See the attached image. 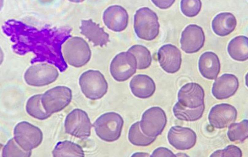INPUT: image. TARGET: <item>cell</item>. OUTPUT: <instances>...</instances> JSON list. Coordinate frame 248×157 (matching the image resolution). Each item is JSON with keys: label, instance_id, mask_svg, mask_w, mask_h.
Wrapping results in <instances>:
<instances>
[{"label": "cell", "instance_id": "484cf974", "mask_svg": "<svg viewBox=\"0 0 248 157\" xmlns=\"http://www.w3.org/2000/svg\"><path fill=\"white\" fill-rule=\"evenodd\" d=\"M128 139L134 145L145 146L151 144L156 138L149 137L143 134L140 129L139 122L137 121L133 124L130 127Z\"/></svg>", "mask_w": 248, "mask_h": 157}, {"label": "cell", "instance_id": "9a60e30c", "mask_svg": "<svg viewBox=\"0 0 248 157\" xmlns=\"http://www.w3.org/2000/svg\"><path fill=\"white\" fill-rule=\"evenodd\" d=\"M157 55L160 66L167 73H174L180 69L181 53L176 46L170 44H165L159 49Z\"/></svg>", "mask_w": 248, "mask_h": 157}, {"label": "cell", "instance_id": "9c48e42d", "mask_svg": "<svg viewBox=\"0 0 248 157\" xmlns=\"http://www.w3.org/2000/svg\"><path fill=\"white\" fill-rule=\"evenodd\" d=\"M64 127L66 133L81 139H85L90 136L92 124L85 111L76 109L67 116Z\"/></svg>", "mask_w": 248, "mask_h": 157}, {"label": "cell", "instance_id": "5bb4252c", "mask_svg": "<svg viewBox=\"0 0 248 157\" xmlns=\"http://www.w3.org/2000/svg\"><path fill=\"white\" fill-rule=\"evenodd\" d=\"M167 139L169 143L175 148L184 150L190 149L194 146L196 136L189 128L175 126L170 129Z\"/></svg>", "mask_w": 248, "mask_h": 157}, {"label": "cell", "instance_id": "d4e9b609", "mask_svg": "<svg viewBox=\"0 0 248 157\" xmlns=\"http://www.w3.org/2000/svg\"><path fill=\"white\" fill-rule=\"evenodd\" d=\"M128 52L133 54L137 62V68L142 70L146 69L151 65L152 58L151 52L143 45L136 44L131 47Z\"/></svg>", "mask_w": 248, "mask_h": 157}, {"label": "cell", "instance_id": "cb8c5ba5", "mask_svg": "<svg viewBox=\"0 0 248 157\" xmlns=\"http://www.w3.org/2000/svg\"><path fill=\"white\" fill-rule=\"evenodd\" d=\"M42 94L34 95L28 100L26 109L28 113L32 117L39 120L48 118L51 115L47 113L44 109L41 101Z\"/></svg>", "mask_w": 248, "mask_h": 157}, {"label": "cell", "instance_id": "5b68a950", "mask_svg": "<svg viewBox=\"0 0 248 157\" xmlns=\"http://www.w3.org/2000/svg\"><path fill=\"white\" fill-rule=\"evenodd\" d=\"M63 52L67 62L76 67L86 64L91 56V51L88 43L78 36L69 39L64 45Z\"/></svg>", "mask_w": 248, "mask_h": 157}, {"label": "cell", "instance_id": "4dcf8cb0", "mask_svg": "<svg viewBox=\"0 0 248 157\" xmlns=\"http://www.w3.org/2000/svg\"><path fill=\"white\" fill-rule=\"evenodd\" d=\"M151 157H177L170 149L165 147H160L154 151Z\"/></svg>", "mask_w": 248, "mask_h": 157}, {"label": "cell", "instance_id": "8992f818", "mask_svg": "<svg viewBox=\"0 0 248 157\" xmlns=\"http://www.w3.org/2000/svg\"><path fill=\"white\" fill-rule=\"evenodd\" d=\"M72 98L70 89L64 86H58L42 94L41 101L46 112L51 115L65 108L71 102Z\"/></svg>", "mask_w": 248, "mask_h": 157}, {"label": "cell", "instance_id": "1f68e13d", "mask_svg": "<svg viewBox=\"0 0 248 157\" xmlns=\"http://www.w3.org/2000/svg\"><path fill=\"white\" fill-rule=\"evenodd\" d=\"M153 3L157 6L162 9H166L169 8L174 3L175 0H152Z\"/></svg>", "mask_w": 248, "mask_h": 157}, {"label": "cell", "instance_id": "4316f807", "mask_svg": "<svg viewBox=\"0 0 248 157\" xmlns=\"http://www.w3.org/2000/svg\"><path fill=\"white\" fill-rule=\"evenodd\" d=\"M248 120L244 119L239 123H233L228 127L227 135L231 141H243L248 137Z\"/></svg>", "mask_w": 248, "mask_h": 157}, {"label": "cell", "instance_id": "7402d4cb", "mask_svg": "<svg viewBox=\"0 0 248 157\" xmlns=\"http://www.w3.org/2000/svg\"><path fill=\"white\" fill-rule=\"evenodd\" d=\"M247 37L243 35L237 36L231 40L227 46V51L233 59L243 61L248 59Z\"/></svg>", "mask_w": 248, "mask_h": 157}, {"label": "cell", "instance_id": "7a4b0ae2", "mask_svg": "<svg viewBox=\"0 0 248 157\" xmlns=\"http://www.w3.org/2000/svg\"><path fill=\"white\" fill-rule=\"evenodd\" d=\"M134 29L137 36L147 40L155 39L158 35L160 25L155 12L147 7L138 10L134 16Z\"/></svg>", "mask_w": 248, "mask_h": 157}, {"label": "cell", "instance_id": "f1b7e54d", "mask_svg": "<svg viewBox=\"0 0 248 157\" xmlns=\"http://www.w3.org/2000/svg\"><path fill=\"white\" fill-rule=\"evenodd\" d=\"M202 2L199 0H182L181 2L180 8L184 15L189 17L197 15L200 12Z\"/></svg>", "mask_w": 248, "mask_h": 157}, {"label": "cell", "instance_id": "83f0119b", "mask_svg": "<svg viewBox=\"0 0 248 157\" xmlns=\"http://www.w3.org/2000/svg\"><path fill=\"white\" fill-rule=\"evenodd\" d=\"M31 151L23 149L16 143L14 138L10 139L4 146L2 153V157H30Z\"/></svg>", "mask_w": 248, "mask_h": 157}, {"label": "cell", "instance_id": "d6a6232c", "mask_svg": "<svg viewBox=\"0 0 248 157\" xmlns=\"http://www.w3.org/2000/svg\"><path fill=\"white\" fill-rule=\"evenodd\" d=\"M131 157H151V156L148 153L137 152L133 154Z\"/></svg>", "mask_w": 248, "mask_h": 157}, {"label": "cell", "instance_id": "836d02e7", "mask_svg": "<svg viewBox=\"0 0 248 157\" xmlns=\"http://www.w3.org/2000/svg\"><path fill=\"white\" fill-rule=\"evenodd\" d=\"M177 157H189L187 155L182 153H178L176 155Z\"/></svg>", "mask_w": 248, "mask_h": 157}, {"label": "cell", "instance_id": "e0dca14e", "mask_svg": "<svg viewBox=\"0 0 248 157\" xmlns=\"http://www.w3.org/2000/svg\"><path fill=\"white\" fill-rule=\"evenodd\" d=\"M238 86V80L235 75L224 74L216 80L213 85L212 93L218 99H226L234 95Z\"/></svg>", "mask_w": 248, "mask_h": 157}, {"label": "cell", "instance_id": "ba28073f", "mask_svg": "<svg viewBox=\"0 0 248 157\" xmlns=\"http://www.w3.org/2000/svg\"><path fill=\"white\" fill-rule=\"evenodd\" d=\"M165 113L160 107H151L143 113L139 122L140 129L145 135L156 137L160 135L166 124Z\"/></svg>", "mask_w": 248, "mask_h": 157}, {"label": "cell", "instance_id": "3957f363", "mask_svg": "<svg viewBox=\"0 0 248 157\" xmlns=\"http://www.w3.org/2000/svg\"><path fill=\"white\" fill-rule=\"evenodd\" d=\"M124 120L118 113L108 112L101 115L93 124L97 136L107 142H113L120 136L124 124Z\"/></svg>", "mask_w": 248, "mask_h": 157}, {"label": "cell", "instance_id": "52a82bcc", "mask_svg": "<svg viewBox=\"0 0 248 157\" xmlns=\"http://www.w3.org/2000/svg\"><path fill=\"white\" fill-rule=\"evenodd\" d=\"M13 134L16 143L26 151L37 147L43 138V133L39 128L25 121L21 122L16 125Z\"/></svg>", "mask_w": 248, "mask_h": 157}, {"label": "cell", "instance_id": "8fae6325", "mask_svg": "<svg viewBox=\"0 0 248 157\" xmlns=\"http://www.w3.org/2000/svg\"><path fill=\"white\" fill-rule=\"evenodd\" d=\"M59 73L57 70L46 64H39L32 66L25 72L24 78L29 85L41 86L48 85L55 81Z\"/></svg>", "mask_w": 248, "mask_h": 157}, {"label": "cell", "instance_id": "6da1fadb", "mask_svg": "<svg viewBox=\"0 0 248 157\" xmlns=\"http://www.w3.org/2000/svg\"><path fill=\"white\" fill-rule=\"evenodd\" d=\"M178 101L173 107L175 116L178 119L193 121L200 119L205 109L204 92L199 84L189 82L179 90Z\"/></svg>", "mask_w": 248, "mask_h": 157}, {"label": "cell", "instance_id": "7c38bea8", "mask_svg": "<svg viewBox=\"0 0 248 157\" xmlns=\"http://www.w3.org/2000/svg\"><path fill=\"white\" fill-rule=\"evenodd\" d=\"M237 111L232 105L227 103L216 105L211 109L208 119L211 125L217 128L229 126L236 120Z\"/></svg>", "mask_w": 248, "mask_h": 157}, {"label": "cell", "instance_id": "277c9868", "mask_svg": "<svg viewBox=\"0 0 248 157\" xmlns=\"http://www.w3.org/2000/svg\"><path fill=\"white\" fill-rule=\"evenodd\" d=\"M79 83L82 93L92 100L101 98L107 91V82L98 71L90 70L84 72L79 78Z\"/></svg>", "mask_w": 248, "mask_h": 157}, {"label": "cell", "instance_id": "f546056e", "mask_svg": "<svg viewBox=\"0 0 248 157\" xmlns=\"http://www.w3.org/2000/svg\"><path fill=\"white\" fill-rule=\"evenodd\" d=\"M242 154L239 148L236 146L230 145L223 149L215 151L210 157H242Z\"/></svg>", "mask_w": 248, "mask_h": 157}, {"label": "cell", "instance_id": "4fadbf2b", "mask_svg": "<svg viewBox=\"0 0 248 157\" xmlns=\"http://www.w3.org/2000/svg\"><path fill=\"white\" fill-rule=\"evenodd\" d=\"M205 40L202 28L196 24H190L181 33L180 41L181 48L187 53H195L202 48Z\"/></svg>", "mask_w": 248, "mask_h": 157}, {"label": "cell", "instance_id": "30bf717a", "mask_svg": "<svg viewBox=\"0 0 248 157\" xmlns=\"http://www.w3.org/2000/svg\"><path fill=\"white\" fill-rule=\"evenodd\" d=\"M137 62L134 55L128 52L117 55L112 61L110 73L116 81L124 82L128 79L136 72Z\"/></svg>", "mask_w": 248, "mask_h": 157}, {"label": "cell", "instance_id": "d6986e66", "mask_svg": "<svg viewBox=\"0 0 248 157\" xmlns=\"http://www.w3.org/2000/svg\"><path fill=\"white\" fill-rule=\"evenodd\" d=\"M131 91L135 97L140 98L150 97L154 94L156 86L153 80L146 75L134 76L129 84Z\"/></svg>", "mask_w": 248, "mask_h": 157}, {"label": "cell", "instance_id": "ffe728a7", "mask_svg": "<svg viewBox=\"0 0 248 157\" xmlns=\"http://www.w3.org/2000/svg\"><path fill=\"white\" fill-rule=\"evenodd\" d=\"M198 68L201 75L209 79L216 78L219 72L220 64L217 55L211 52H206L200 57Z\"/></svg>", "mask_w": 248, "mask_h": 157}, {"label": "cell", "instance_id": "2e32d148", "mask_svg": "<svg viewBox=\"0 0 248 157\" xmlns=\"http://www.w3.org/2000/svg\"><path fill=\"white\" fill-rule=\"evenodd\" d=\"M103 19L105 25L114 31L124 30L128 23V15L123 7L118 5L110 6L104 11Z\"/></svg>", "mask_w": 248, "mask_h": 157}, {"label": "cell", "instance_id": "44dd1931", "mask_svg": "<svg viewBox=\"0 0 248 157\" xmlns=\"http://www.w3.org/2000/svg\"><path fill=\"white\" fill-rule=\"evenodd\" d=\"M237 25L236 19L230 12H223L217 14L213 19L212 26L213 31L217 35L227 36L235 29Z\"/></svg>", "mask_w": 248, "mask_h": 157}, {"label": "cell", "instance_id": "ac0fdd59", "mask_svg": "<svg viewBox=\"0 0 248 157\" xmlns=\"http://www.w3.org/2000/svg\"><path fill=\"white\" fill-rule=\"evenodd\" d=\"M80 29L81 33L92 42L95 46H102L109 41V34L91 19L82 20Z\"/></svg>", "mask_w": 248, "mask_h": 157}, {"label": "cell", "instance_id": "603a6c76", "mask_svg": "<svg viewBox=\"0 0 248 157\" xmlns=\"http://www.w3.org/2000/svg\"><path fill=\"white\" fill-rule=\"evenodd\" d=\"M53 157H84L79 145L68 140L58 142L52 151Z\"/></svg>", "mask_w": 248, "mask_h": 157}]
</instances>
